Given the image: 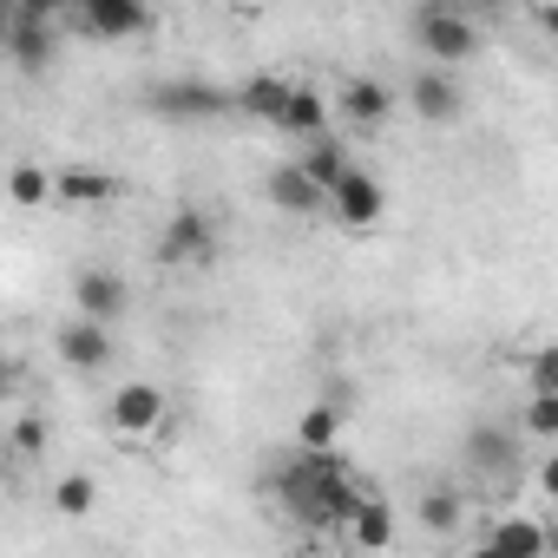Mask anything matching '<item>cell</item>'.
Segmentation results:
<instances>
[{
  "label": "cell",
  "instance_id": "6da1fadb",
  "mask_svg": "<svg viewBox=\"0 0 558 558\" xmlns=\"http://www.w3.org/2000/svg\"><path fill=\"white\" fill-rule=\"evenodd\" d=\"M269 493H276V506H283V519L290 525H303V532H342V519H349V506L362 499V486L349 480V466L336 460V447H296L283 466L269 473Z\"/></svg>",
  "mask_w": 558,
  "mask_h": 558
},
{
  "label": "cell",
  "instance_id": "7a4b0ae2",
  "mask_svg": "<svg viewBox=\"0 0 558 558\" xmlns=\"http://www.w3.org/2000/svg\"><path fill=\"white\" fill-rule=\"evenodd\" d=\"M408 34L434 66H466L480 53V21L460 8V0H427V8H414Z\"/></svg>",
  "mask_w": 558,
  "mask_h": 558
},
{
  "label": "cell",
  "instance_id": "3957f363",
  "mask_svg": "<svg viewBox=\"0 0 558 558\" xmlns=\"http://www.w3.org/2000/svg\"><path fill=\"white\" fill-rule=\"evenodd\" d=\"M151 256H158L165 269H197V263H210V256H217V223H210L197 204H178V210L158 223Z\"/></svg>",
  "mask_w": 558,
  "mask_h": 558
},
{
  "label": "cell",
  "instance_id": "277c9868",
  "mask_svg": "<svg viewBox=\"0 0 558 558\" xmlns=\"http://www.w3.org/2000/svg\"><path fill=\"white\" fill-rule=\"evenodd\" d=\"M519 447H525V427H512V421H473L466 440H460L473 480H499V486H512V473H519Z\"/></svg>",
  "mask_w": 558,
  "mask_h": 558
},
{
  "label": "cell",
  "instance_id": "5b68a950",
  "mask_svg": "<svg viewBox=\"0 0 558 558\" xmlns=\"http://www.w3.org/2000/svg\"><path fill=\"white\" fill-rule=\"evenodd\" d=\"M165 414H171V401H165L158 381H125V388H112V401H106V421H112L119 440H158Z\"/></svg>",
  "mask_w": 558,
  "mask_h": 558
},
{
  "label": "cell",
  "instance_id": "8992f818",
  "mask_svg": "<svg viewBox=\"0 0 558 558\" xmlns=\"http://www.w3.org/2000/svg\"><path fill=\"white\" fill-rule=\"evenodd\" d=\"M151 112L158 119H178V125H197V119L236 112V93H223L210 80H165V86H151Z\"/></svg>",
  "mask_w": 558,
  "mask_h": 558
},
{
  "label": "cell",
  "instance_id": "52a82bcc",
  "mask_svg": "<svg viewBox=\"0 0 558 558\" xmlns=\"http://www.w3.org/2000/svg\"><path fill=\"white\" fill-rule=\"evenodd\" d=\"M73 21H80V34H86V40L119 47V40L151 34V0H80Z\"/></svg>",
  "mask_w": 558,
  "mask_h": 558
},
{
  "label": "cell",
  "instance_id": "ba28073f",
  "mask_svg": "<svg viewBox=\"0 0 558 558\" xmlns=\"http://www.w3.org/2000/svg\"><path fill=\"white\" fill-rule=\"evenodd\" d=\"M53 355H60L73 375H106V368H112V355H119L112 323H99V316H73V323L53 336Z\"/></svg>",
  "mask_w": 558,
  "mask_h": 558
},
{
  "label": "cell",
  "instance_id": "9c48e42d",
  "mask_svg": "<svg viewBox=\"0 0 558 558\" xmlns=\"http://www.w3.org/2000/svg\"><path fill=\"white\" fill-rule=\"evenodd\" d=\"M8 60L27 80L53 73V60H60V21H40V14H21L14 8V21H8Z\"/></svg>",
  "mask_w": 558,
  "mask_h": 558
},
{
  "label": "cell",
  "instance_id": "30bf717a",
  "mask_svg": "<svg viewBox=\"0 0 558 558\" xmlns=\"http://www.w3.org/2000/svg\"><path fill=\"white\" fill-rule=\"evenodd\" d=\"M408 106H414L421 125H453V119L466 112V93H460L453 66H421V73L408 80Z\"/></svg>",
  "mask_w": 558,
  "mask_h": 558
},
{
  "label": "cell",
  "instance_id": "8fae6325",
  "mask_svg": "<svg viewBox=\"0 0 558 558\" xmlns=\"http://www.w3.org/2000/svg\"><path fill=\"white\" fill-rule=\"evenodd\" d=\"M329 210H336V223L342 230H375L381 223V210H388V191H381V178L375 171H349L336 191H329Z\"/></svg>",
  "mask_w": 558,
  "mask_h": 558
},
{
  "label": "cell",
  "instance_id": "7c38bea8",
  "mask_svg": "<svg viewBox=\"0 0 558 558\" xmlns=\"http://www.w3.org/2000/svg\"><path fill=\"white\" fill-rule=\"evenodd\" d=\"M263 197L283 210V217H316V210H329V191L310 178L303 158H296V165H276V171L263 178Z\"/></svg>",
  "mask_w": 558,
  "mask_h": 558
},
{
  "label": "cell",
  "instance_id": "4fadbf2b",
  "mask_svg": "<svg viewBox=\"0 0 558 558\" xmlns=\"http://www.w3.org/2000/svg\"><path fill=\"white\" fill-rule=\"evenodd\" d=\"M125 303H132V290H125V276L119 269H80L73 276V310L80 316H99V323H119L125 316Z\"/></svg>",
  "mask_w": 558,
  "mask_h": 558
},
{
  "label": "cell",
  "instance_id": "5bb4252c",
  "mask_svg": "<svg viewBox=\"0 0 558 558\" xmlns=\"http://www.w3.org/2000/svg\"><path fill=\"white\" fill-rule=\"evenodd\" d=\"M112 197H119V178L99 171V165H66V171H53V204H66V210H106Z\"/></svg>",
  "mask_w": 558,
  "mask_h": 558
},
{
  "label": "cell",
  "instance_id": "9a60e30c",
  "mask_svg": "<svg viewBox=\"0 0 558 558\" xmlns=\"http://www.w3.org/2000/svg\"><path fill=\"white\" fill-rule=\"evenodd\" d=\"M342 538L362 545V551H388V545H395V506H388L381 493L362 486V499H355L349 519H342Z\"/></svg>",
  "mask_w": 558,
  "mask_h": 558
},
{
  "label": "cell",
  "instance_id": "2e32d148",
  "mask_svg": "<svg viewBox=\"0 0 558 558\" xmlns=\"http://www.w3.org/2000/svg\"><path fill=\"white\" fill-rule=\"evenodd\" d=\"M480 545H486V551H506V558H545V551H551V532H545L532 512H506V519H493V525L480 532Z\"/></svg>",
  "mask_w": 558,
  "mask_h": 558
},
{
  "label": "cell",
  "instance_id": "e0dca14e",
  "mask_svg": "<svg viewBox=\"0 0 558 558\" xmlns=\"http://www.w3.org/2000/svg\"><path fill=\"white\" fill-rule=\"evenodd\" d=\"M230 93H236V112H243V119L283 125V106H290L296 80H290V73H250V80H243V86H230Z\"/></svg>",
  "mask_w": 558,
  "mask_h": 558
},
{
  "label": "cell",
  "instance_id": "ac0fdd59",
  "mask_svg": "<svg viewBox=\"0 0 558 558\" xmlns=\"http://www.w3.org/2000/svg\"><path fill=\"white\" fill-rule=\"evenodd\" d=\"M395 112V86L388 80H342V119L349 132H381Z\"/></svg>",
  "mask_w": 558,
  "mask_h": 558
},
{
  "label": "cell",
  "instance_id": "d6986e66",
  "mask_svg": "<svg viewBox=\"0 0 558 558\" xmlns=\"http://www.w3.org/2000/svg\"><path fill=\"white\" fill-rule=\"evenodd\" d=\"M276 132H290V138H323L329 132V93L316 86V80H296V93H290V106H283V125Z\"/></svg>",
  "mask_w": 558,
  "mask_h": 558
},
{
  "label": "cell",
  "instance_id": "ffe728a7",
  "mask_svg": "<svg viewBox=\"0 0 558 558\" xmlns=\"http://www.w3.org/2000/svg\"><path fill=\"white\" fill-rule=\"evenodd\" d=\"M414 512H421V532H434V538H453V532L466 525V493H460V486H427Z\"/></svg>",
  "mask_w": 558,
  "mask_h": 558
},
{
  "label": "cell",
  "instance_id": "44dd1931",
  "mask_svg": "<svg viewBox=\"0 0 558 558\" xmlns=\"http://www.w3.org/2000/svg\"><path fill=\"white\" fill-rule=\"evenodd\" d=\"M303 165H310V178L323 184V191H336L349 171H355V158H349V145L336 138V132H323V138H310L303 145Z\"/></svg>",
  "mask_w": 558,
  "mask_h": 558
},
{
  "label": "cell",
  "instance_id": "7402d4cb",
  "mask_svg": "<svg viewBox=\"0 0 558 558\" xmlns=\"http://www.w3.org/2000/svg\"><path fill=\"white\" fill-rule=\"evenodd\" d=\"M342 434V401H310L296 421V447H336Z\"/></svg>",
  "mask_w": 558,
  "mask_h": 558
},
{
  "label": "cell",
  "instance_id": "603a6c76",
  "mask_svg": "<svg viewBox=\"0 0 558 558\" xmlns=\"http://www.w3.org/2000/svg\"><path fill=\"white\" fill-rule=\"evenodd\" d=\"M93 506H99V480L93 473H60L53 480V512L60 519H86Z\"/></svg>",
  "mask_w": 558,
  "mask_h": 558
},
{
  "label": "cell",
  "instance_id": "cb8c5ba5",
  "mask_svg": "<svg viewBox=\"0 0 558 558\" xmlns=\"http://www.w3.org/2000/svg\"><path fill=\"white\" fill-rule=\"evenodd\" d=\"M519 427H525V440H558V395L551 388H525V408H519Z\"/></svg>",
  "mask_w": 558,
  "mask_h": 558
},
{
  "label": "cell",
  "instance_id": "d4e9b609",
  "mask_svg": "<svg viewBox=\"0 0 558 558\" xmlns=\"http://www.w3.org/2000/svg\"><path fill=\"white\" fill-rule=\"evenodd\" d=\"M8 191H14L21 210H40V204H53V171H40V165H14Z\"/></svg>",
  "mask_w": 558,
  "mask_h": 558
},
{
  "label": "cell",
  "instance_id": "484cf974",
  "mask_svg": "<svg viewBox=\"0 0 558 558\" xmlns=\"http://www.w3.org/2000/svg\"><path fill=\"white\" fill-rule=\"evenodd\" d=\"M525 388H551V395H558V336L525 355Z\"/></svg>",
  "mask_w": 558,
  "mask_h": 558
},
{
  "label": "cell",
  "instance_id": "4316f807",
  "mask_svg": "<svg viewBox=\"0 0 558 558\" xmlns=\"http://www.w3.org/2000/svg\"><path fill=\"white\" fill-rule=\"evenodd\" d=\"M8 447H14L21 460H34V453H47V421H40V414H27V421H14V434H8Z\"/></svg>",
  "mask_w": 558,
  "mask_h": 558
},
{
  "label": "cell",
  "instance_id": "83f0119b",
  "mask_svg": "<svg viewBox=\"0 0 558 558\" xmlns=\"http://www.w3.org/2000/svg\"><path fill=\"white\" fill-rule=\"evenodd\" d=\"M532 493H538L545 506H558V440H551V453L532 466Z\"/></svg>",
  "mask_w": 558,
  "mask_h": 558
},
{
  "label": "cell",
  "instance_id": "f1b7e54d",
  "mask_svg": "<svg viewBox=\"0 0 558 558\" xmlns=\"http://www.w3.org/2000/svg\"><path fill=\"white\" fill-rule=\"evenodd\" d=\"M14 8H21V14H40V21H66L80 0H14Z\"/></svg>",
  "mask_w": 558,
  "mask_h": 558
},
{
  "label": "cell",
  "instance_id": "f546056e",
  "mask_svg": "<svg viewBox=\"0 0 558 558\" xmlns=\"http://www.w3.org/2000/svg\"><path fill=\"white\" fill-rule=\"evenodd\" d=\"M532 21H538L551 40H558V0H538V8H532Z\"/></svg>",
  "mask_w": 558,
  "mask_h": 558
},
{
  "label": "cell",
  "instance_id": "4dcf8cb0",
  "mask_svg": "<svg viewBox=\"0 0 558 558\" xmlns=\"http://www.w3.org/2000/svg\"><path fill=\"white\" fill-rule=\"evenodd\" d=\"M466 14H493V8H506V0H460Z\"/></svg>",
  "mask_w": 558,
  "mask_h": 558
}]
</instances>
